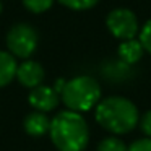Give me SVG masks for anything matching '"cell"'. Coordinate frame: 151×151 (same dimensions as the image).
Masks as SVG:
<instances>
[{"mask_svg": "<svg viewBox=\"0 0 151 151\" xmlns=\"http://www.w3.org/2000/svg\"><path fill=\"white\" fill-rule=\"evenodd\" d=\"M94 117L102 128L114 135L130 133L140 122L138 107L124 96H109L96 106Z\"/></svg>", "mask_w": 151, "mask_h": 151, "instance_id": "cell-1", "label": "cell"}, {"mask_svg": "<svg viewBox=\"0 0 151 151\" xmlns=\"http://www.w3.org/2000/svg\"><path fill=\"white\" fill-rule=\"evenodd\" d=\"M50 140L59 151H83L89 141L85 117L75 111H62L50 120Z\"/></svg>", "mask_w": 151, "mask_h": 151, "instance_id": "cell-2", "label": "cell"}, {"mask_svg": "<svg viewBox=\"0 0 151 151\" xmlns=\"http://www.w3.org/2000/svg\"><path fill=\"white\" fill-rule=\"evenodd\" d=\"M63 104L68 111L86 112L99 104L101 101V86L93 76L80 75L65 81L62 93H60Z\"/></svg>", "mask_w": 151, "mask_h": 151, "instance_id": "cell-3", "label": "cell"}, {"mask_svg": "<svg viewBox=\"0 0 151 151\" xmlns=\"http://www.w3.org/2000/svg\"><path fill=\"white\" fill-rule=\"evenodd\" d=\"M39 36L37 31L28 23H18L12 26L7 33V47L13 57L29 59L37 49Z\"/></svg>", "mask_w": 151, "mask_h": 151, "instance_id": "cell-4", "label": "cell"}, {"mask_svg": "<svg viewBox=\"0 0 151 151\" xmlns=\"http://www.w3.org/2000/svg\"><path fill=\"white\" fill-rule=\"evenodd\" d=\"M106 28L119 41L137 39L141 29L138 17L130 8L124 7L114 8V10L109 12L107 17H106Z\"/></svg>", "mask_w": 151, "mask_h": 151, "instance_id": "cell-5", "label": "cell"}, {"mask_svg": "<svg viewBox=\"0 0 151 151\" xmlns=\"http://www.w3.org/2000/svg\"><path fill=\"white\" fill-rule=\"evenodd\" d=\"M59 99H60L59 93L46 85L33 88L29 96H28V102L31 104V107L39 112H44V114L49 111H54L59 106Z\"/></svg>", "mask_w": 151, "mask_h": 151, "instance_id": "cell-6", "label": "cell"}, {"mask_svg": "<svg viewBox=\"0 0 151 151\" xmlns=\"http://www.w3.org/2000/svg\"><path fill=\"white\" fill-rule=\"evenodd\" d=\"M44 76H46V72H44L42 65L39 62H34V60H24L23 63L18 65L17 70V80L24 86V88H36V86H41L44 81Z\"/></svg>", "mask_w": 151, "mask_h": 151, "instance_id": "cell-7", "label": "cell"}, {"mask_svg": "<svg viewBox=\"0 0 151 151\" xmlns=\"http://www.w3.org/2000/svg\"><path fill=\"white\" fill-rule=\"evenodd\" d=\"M145 54V49L141 46L140 39H128V41H120L117 49V55L120 59L122 63L125 65H135L137 62H140L141 57Z\"/></svg>", "mask_w": 151, "mask_h": 151, "instance_id": "cell-8", "label": "cell"}, {"mask_svg": "<svg viewBox=\"0 0 151 151\" xmlns=\"http://www.w3.org/2000/svg\"><path fill=\"white\" fill-rule=\"evenodd\" d=\"M23 125L28 135H31V137H42V135L49 133L50 130V119L44 112L34 111L24 117Z\"/></svg>", "mask_w": 151, "mask_h": 151, "instance_id": "cell-9", "label": "cell"}, {"mask_svg": "<svg viewBox=\"0 0 151 151\" xmlns=\"http://www.w3.org/2000/svg\"><path fill=\"white\" fill-rule=\"evenodd\" d=\"M17 59L7 50H0V88L10 85L17 78Z\"/></svg>", "mask_w": 151, "mask_h": 151, "instance_id": "cell-10", "label": "cell"}, {"mask_svg": "<svg viewBox=\"0 0 151 151\" xmlns=\"http://www.w3.org/2000/svg\"><path fill=\"white\" fill-rule=\"evenodd\" d=\"M98 151H128V146L117 137H106L99 141Z\"/></svg>", "mask_w": 151, "mask_h": 151, "instance_id": "cell-11", "label": "cell"}, {"mask_svg": "<svg viewBox=\"0 0 151 151\" xmlns=\"http://www.w3.org/2000/svg\"><path fill=\"white\" fill-rule=\"evenodd\" d=\"M55 0H23V5L26 7V10H29L31 13H44V12L50 10Z\"/></svg>", "mask_w": 151, "mask_h": 151, "instance_id": "cell-12", "label": "cell"}, {"mask_svg": "<svg viewBox=\"0 0 151 151\" xmlns=\"http://www.w3.org/2000/svg\"><path fill=\"white\" fill-rule=\"evenodd\" d=\"M59 2L63 5V7L70 8V10L85 12V10H89V8L96 7L101 0H59Z\"/></svg>", "mask_w": 151, "mask_h": 151, "instance_id": "cell-13", "label": "cell"}, {"mask_svg": "<svg viewBox=\"0 0 151 151\" xmlns=\"http://www.w3.org/2000/svg\"><path fill=\"white\" fill-rule=\"evenodd\" d=\"M138 39H140L145 52L151 54V20H148L146 23L141 26L140 34H138Z\"/></svg>", "mask_w": 151, "mask_h": 151, "instance_id": "cell-14", "label": "cell"}, {"mask_svg": "<svg viewBox=\"0 0 151 151\" xmlns=\"http://www.w3.org/2000/svg\"><path fill=\"white\" fill-rule=\"evenodd\" d=\"M128 151H151V138L145 137V138L133 141L128 146Z\"/></svg>", "mask_w": 151, "mask_h": 151, "instance_id": "cell-15", "label": "cell"}, {"mask_svg": "<svg viewBox=\"0 0 151 151\" xmlns=\"http://www.w3.org/2000/svg\"><path fill=\"white\" fill-rule=\"evenodd\" d=\"M140 128L148 138H151V111H146L143 114V117L140 119Z\"/></svg>", "mask_w": 151, "mask_h": 151, "instance_id": "cell-16", "label": "cell"}, {"mask_svg": "<svg viewBox=\"0 0 151 151\" xmlns=\"http://www.w3.org/2000/svg\"><path fill=\"white\" fill-rule=\"evenodd\" d=\"M0 10H2V4H0Z\"/></svg>", "mask_w": 151, "mask_h": 151, "instance_id": "cell-17", "label": "cell"}]
</instances>
